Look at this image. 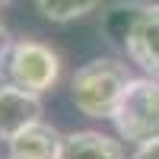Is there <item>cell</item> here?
Segmentation results:
<instances>
[{
  "mask_svg": "<svg viewBox=\"0 0 159 159\" xmlns=\"http://www.w3.org/2000/svg\"><path fill=\"white\" fill-rule=\"evenodd\" d=\"M130 80L134 76H130L127 64L115 61V57H96V61L83 64L73 73L70 102L86 118H96V121L108 118L111 121V115H115V108H118V102H121Z\"/></svg>",
  "mask_w": 159,
  "mask_h": 159,
  "instance_id": "6da1fadb",
  "label": "cell"
},
{
  "mask_svg": "<svg viewBox=\"0 0 159 159\" xmlns=\"http://www.w3.org/2000/svg\"><path fill=\"white\" fill-rule=\"evenodd\" d=\"M61 80V54L38 38H13L0 57V83L45 96Z\"/></svg>",
  "mask_w": 159,
  "mask_h": 159,
  "instance_id": "7a4b0ae2",
  "label": "cell"
},
{
  "mask_svg": "<svg viewBox=\"0 0 159 159\" xmlns=\"http://www.w3.org/2000/svg\"><path fill=\"white\" fill-rule=\"evenodd\" d=\"M118 137L130 147H143L159 137V80L134 76L111 115Z\"/></svg>",
  "mask_w": 159,
  "mask_h": 159,
  "instance_id": "3957f363",
  "label": "cell"
},
{
  "mask_svg": "<svg viewBox=\"0 0 159 159\" xmlns=\"http://www.w3.org/2000/svg\"><path fill=\"white\" fill-rule=\"evenodd\" d=\"M124 54L143 70V76L159 80V3H147L140 22L134 25L124 45Z\"/></svg>",
  "mask_w": 159,
  "mask_h": 159,
  "instance_id": "277c9868",
  "label": "cell"
},
{
  "mask_svg": "<svg viewBox=\"0 0 159 159\" xmlns=\"http://www.w3.org/2000/svg\"><path fill=\"white\" fill-rule=\"evenodd\" d=\"M35 121H42V96L0 83V140H13Z\"/></svg>",
  "mask_w": 159,
  "mask_h": 159,
  "instance_id": "5b68a950",
  "label": "cell"
},
{
  "mask_svg": "<svg viewBox=\"0 0 159 159\" xmlns=\"http://www.w3.org/2000/svg\"><path fill=\"white\" fill-rule=\"evenodd\" d=\"M61 150H64V134L48 121H35L25 130H19L13 140H7L10 159H61Z\"/></svg>",
  "mask_w": 159,
  "mask_h": 159,
  "instance_id": "8992f818",
  "label": "cell"
},
{
  "mask_svg": "<svg viewBox=\"0 0 159 159\" xmlns=\"http://www.w3.org/2000/svg\"><path fill=\"white\" fill-rule=\"evenodd\" d=\"M61 159H127L124 143L115 140L102 130H70L64 134V150Z\"/></svg>",
  "mask_w": 159,
  "mask_h": 159,
  "instance_id": "52a82bcc",
  "label": "cell"
},
{
  "mask_svg": "<svg viewBox=\"0 0 159 159\" xmlns=\"http://www.w3.org/2000/svg\"><path fill=\"white\" fill-rule=\"evenodd\" d=\"M143 10H147V0H118V3H111L108 10L102 13L99 29H102L105 38H108V45L124 51L130 32H134V25L143 16Z\"/></svg>",
  "mask_w": 159,
  "mask_h": 159,
  "instance_id": "ba28073f",
  "label": "cell"
},
{
  "mask_svg": "<svg viewBox=\"0 0 159 159\" xmlns=\"http://www.w3.org/2000/svg\"><path fill=\"white\" fill-rule=\"evenodd\" d=\"M102 0H35V10L42 13L48 22H73L96 13Z\"/></svg>",
  "mask_w": 159,
  "mask_h": 159,
  "instance_id": "9c48e42d",
  "label": "cell"
},
{
  "mask_svg": "<svg viewBox=\"0 0 159 159\" xmlns=\"http://www.w3.org/2000/svg\"><path fill=\"white\" fill-rule=\"evenodd\" d=\"M130 159H159V137L150 140V143H143V147H137Z\"/></svg>",
  "mask_w": 159,
  "mask_h": 159,
  "instance_id": "30bf717a",
  "label": "cell"
},
{
  "mask_svg": "<svg viewBox=\"0 0 159 159\" xmlns=\"http://www.w3.org/2000/svg\"><path fill=\"white\" fill-rule=\"evenodd\" d=\"M13 45V38H10V29L3 25V19H0V57H3V51Z\"/></svg>",
  "mask_w": 159,
  "mask_h": 159,
  "instance_id": "8fae6325",
  "label": "cell"
},
{
  "mask_svg": "<svg viewBox=\"0 0 159 159\" xmlns=\"http://www.w3.org/2000/svg\"><path fill=\"white\" fill-rule=\"evenodd\" d=\"M7 3H10V0H0V7H7Z\"/></svg>",
  "mask_w": 159,
  "mask_h": 159,
  "instance_id": "7c38bea8",
  "label": "cell"
},
{
  "mask_svg": "<svg viewBox=\"0 0 159 159\" xmlns=\"http://www.w3.org/2000/svg\"><path fill=\"white\" fill-rule=\"evenodd\" d=\"M0 159H10V156H0Z\"/></svg>",
  "mask_w": 159,
  "mask_h": 159,
  "instance_id": "4fadbf2b",
  "label": "cell"
}]
</instances>
